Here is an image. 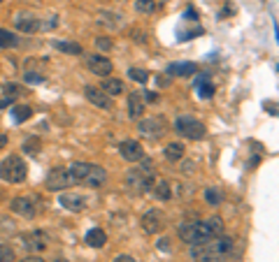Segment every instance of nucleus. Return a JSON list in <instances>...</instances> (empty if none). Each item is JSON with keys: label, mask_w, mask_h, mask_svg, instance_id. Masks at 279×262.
I'll return each mask as SVG.
<instances>
[{"label": "nucleus", "mask_w": 279, "mask_h": 262, "mask_svg": "<svg viewBox=\"0 0 279 262\" xmlns=\"http://www.w3.org/2000/svg\"><path fill=\"white\" fill-rule=\"evenodd\" d=\"M235 251V242L233 237H212L207 242L193 244L189 246V256L196 262H226L228 258H233Z\"/></svg>", "instance_id": "f257e3e1"}, {"label": "nucleus", "mask_w": 279, "mask_h": 262, "mask_svg": "<svg viewBox=\"0 0 279 262\" xmlns=\"http://www.w3.org/2000/svg\"><path fill=\"white\" fill-rule=\"evenodd\" d=\"M70 176L75 183H84L89 188H100L105 179H107V172L100 167V165H93V162H82L77 160L70 165Z\"/></svg>", "instance_id": "f03ea898"}, {"label": "nucleus", "mask_w": 279, "mask_h": 262, "mask_svg": "<svg viewBox=\"0 0 279 262\" xmlns=\"http://www.w3.org/2000/svg\"><path fill=\"white\" fill-rule=\"evenodd\" d=\"M154 183H156V174H154L151 162H144L135 169H128V174H126V188L130 193H137V195H144L147 190H151Z\"/></svg>", "instance_id": "7ed1b4c3"}, {"label": "nucleus", "mask_w": 279, "mask_h": 262, "mask_svg": "<svg viewBox=\"0 0 279 262\" xmlns=\"http://www.w3.org/2000/svg\"><path fill=\"white\" fill-rule=\"evenodd\" d=\"M179 239L184 244H189V246H193V244H200V242H207V239H212V230L210 225H207V221H186L179 225L177 230Z\"/></svg>", "instance_id": "20e7f679"}, {"label": "nucleus", "mask_w": 279, "mask_h": 262, "mask_svg": "<svg viewBox=\"0 0 279 262\" xmlns=\"http://www.w3.org/2000/svg\"><path fill=\"white\" fill-rule=\"evenodd\" d=\"M26 162L21 160L19 155H7L5 160L0 162V179L5 183H21L26 181Z\"/></svg>", "instance_id": "39448f33"}, {"label": "nucleus", "mask_w": 279, "mask_h": 262, "mask_svg": "<svg viewBox=\"0 0 279 262\" xmlns=\"http://www.w3.org/2000/svg\"><path fill=\"white\" fill-rule=\"evenodd\" d=\"M175 130H177V134L186 137V139H203L205 132H207V128H205L203 123L196 121L189 114H182L175 119Z\"/></svg>", "instance_id": "423d86ee"}, {"label": "nucleus", "mask_w": 279, "mask_h": 262, "mask_svg": "<svg viewBox=\"0 0 279 262\" xmlns=\"http://www.w3.org/2000/svg\"><path fill=\"white\" fill-rule=\"evenodd\" d=\"M72 183L75 181H72L68 167H54L47 174V179H44V188H47L49 193H61V190L70 188Z\"/></svg>", "instance_id": "0eeeda50"}, {"label": "nucleus", "mask_w": 279, "mask_h": 262, "mask_svg": "<svg viewBox=\"0 0 279 262\" xmlns=\"http://www.w3.org/2000/svg\"><path fill=\"white\" fill-rule=\"evenodd\" d=\"M21 242H23V249L28 253H42V251L49 246V237L47 232H42V230H33V232H28V235H21Z\"/></svg>", "instance_id": "6e6552de"}, {"label": "nucleus", "mask_w": 279, "mask_h": 262, "mask_svg": "<svg viewBox=\"0 0 279 262\" xmlns=\"http://www.w3.org/2000/svg\"><path fill=\"white\" fill-rule=\"evenodd\" d=\"M137 132L142 134V137H147V139L156 141L165 134V126L158 119H142V121L137 123Z\"/></svg>", "instance_id": "1a4fd4ad"}, {"label": "nucleus", "mask_w": 279, "mask_h": 262, "mask_svg": "<svg viewBox=\"0 0 279 262\" xmlns=\"http://www.w3.org/2000/svg\"><path fill=\"white\" fill-rule=\"evenodd\" d=\"M84 58H86V67H89L93 74H98V77H109L112 70H114L112 61L102 54H89V56H84Z\"/></svg>", "instance_id": "9d476101"}, {"label": "nucleus", "mask_w": 279, "mask_h": 262, "mask_svg": "<svg viewBox=\"0 0 279 262\" xmlns=\"http://www.w3.org/2000/svg\"><path fill=\"white\" fill-rule=\"evenodd\" d=\"M140 225H142V230L147 232V235H158V232H163L165 230V218L158 209H151V211H147V214L142 216Z\"/></svg>", "instance_id": "9b49d317"}, {"label": "nucleus", "mask_w": 279, "mask_h": 262, "mask_svg": "<svg viewBox=\"0 0 279 262\" xmlns=\"http://www.w3.org/2000/svg\"><path fill=\"white\" fill-rule=\"evenodd\" d=\"M119 153H121L123 160H128V162H140L144 160V148L142 144L137 139H126L119 144Z\"/></svg>", "instance_id": "f8f14e48"}, {"label": "nucleus", "mask_w": 279, "mask_h": 262, "mask_svg": "<svg viewBox=\"0 0 279 262\" xmlns=\"http://www.w3.org/2000/svg\"><path fill=\"white\" fill-rule=\"evenodd\" d=\"M9 211L16 216H21V218H35V204L30 197L26 195H19V197H12V202H9Z\"/></svg>", "instance_id": "ddd939ff"}, {"label": "nucleus", "mask_w": 279, "mask_h": 262, "mask_svg": "<svg viewBox=\"0 0 279 262\" xmlns=\"http://www.w3.org/2000/svg\"><path fill=\"white\" fill-rule=\"evenodd\" d=\"M14 28L21 30V33H37V30H42V19H37V16L28 12H21L14 19Z\"/></svg>", "instance_id": "4468645a"}, {"label": "nucleus", "mask_w": 279, "mask_h": 262, "mask_svg": "<svg viewBox=\"0 0 279 262\" xmlns=\"http://www.w3.org/2000/svg\"><path fill=\"white\" fill-rule=\"evenodd\" d=\"M58 204H61L63 209H68V211H72V214H79V211L86 209V200H84L82 195H77V193H61Z\"/></svg>", "instance_id": "2eb2a0df"}, {"label": "nucleus", "mask_w": 279, "mask_h": 262, "mask_svg": "<svg viewBox=\"0 0 279 262\" xmlns=\"http://www.w3.org/2000/svg\"><path fill=\"white\" fill-rule=\"evenodd\" d=\"M84 95H86V100H89L91 105H95L98 109H112V100H109L107 95L102 93L100 88L86 86V88H84Z\"/></svg>", "instance_id": "dca6fc26"}, {"label": "nucleus", "mask_w": 279, "mask_h": 262, "mask_svg": "<svg viewBox=\"0 0 279 262\" xmlns=\"http://www.w3.org/2000/svg\"><path fill=\"white\" fill-rule=\"evenodd\" d=\"M98 23L109 28V30H121L123 16L121 14H114V12H102V14H98Z\"/></svg>", "instance_id": "f3484780"}, {"label": "nucleus", "mask_w": 279, "mask_h": 262, "mask_svg": "<svg viewBox=\"0 0 279 262\" xmlns=\"http://www.w3.org/2000/svg\"><path fill=\"white\" fill-rule=\"evenodd\" d=\"M144 114V100H142V93H130L128 95V116L140 121V116Z\"/></svg>", "instance_id": "a211bd4d"}, {"label": "nucleus", "mask_w": 279, "mask_h": 262, "mask_svg": "<svg viewBox=\"0 0 279 262\" xmlns=\"http://www.w3.org/2000/svg\"><path fill=\"white\" fill-rule=\"evenodd\" d=\"M100 91L107 95V98L121 95V93H123V81H121V79H114V77H107V79H102Z\"/></svg>", "instance_id": "6ab92c4d"}, {"label": "nucleus", "mask_w": 279, "mask_h": 262, "mask_svg": "<svg viewBox=\"0 0 279 262\" xmlns=\"http://www.w3.org/2000/svg\"><path fill=\"white\" fill-rule=\"evenodd\" d=\"M196 74V63H172L168 65V77H191Z\"/></svg>", "instance_id": "aec40b11"}, {"label": "nucleus", "mask_w": 279, "mask_h": 262, "mask_svg": "<svg viewBox=\"0 0 279 262\" xmlns=\"http://www.w3.org/2000/svg\"><path fill=\"white\" fill-rule=\"evenodd\" d=\"M86 244H89L91 249H102L105 244H107V235H105V230L102 228H91L86 232Z\"/></svg>", "instance_id": "412c9836"}, {"label": "nucleus", "mask_w": 279, "mask_h": 262, "mask_svg": "<svg viewBox=\"0 0 279 262\" xmlns=\"http://www.w3.org/2000/svg\"><path fill=\"white\" fill-rule=\"evenodd\" d=\"M184 153H186V146L182 144V141H170V144L165 146V151H163L165 160H170V162L182 160V158H184Z\"/></svg>", "instance_id": "4be33fe9"}, {"label": "nucleus", "mask_w": 279, "mask_h": 262, "mask_svg": "<svg viewBox=\"0 0 279 262\" xmlns=\"http://www.w3.org/2000/svg\"><path fill=\"white\" fill-rule=\"evenodd\" d=\"M154 197L161 202H168L172 200V188H170V181H165V179H158L154 183Z\"/></svg>", "instance_id": "5701e85b"}, {"label": "nucleus", "mask_w": 279, "mask_h": 262, "mask_svg": "<svg viewBox=\"0 0 279 262\" xmlns=\"http://www.w3.org/2000/svg\"><path fill=\"white\" fill-rule=\"evenodd\" d=\"M54 47L58 49V51H63V54H72V56H82L84 54V49L82 44H77V42H63V40H56L54 42Z\"/></svg>", "instance_id": "b1692460"}, {"label": "nucleus", "mask_w": 279, "mask_h": 262, "mask_svg": "<svg viewBox=\"0 0 279 262\" xmlns=\"http://www.w3.org/2000/svg\"><path fill=\"white\" fill-rule=\"evenodd\" d=\"M14 47H19V37L9 33V30H5V28H0V49H14Z\"/></svg>", "instance_id": "393cba45"}, {"label": "nucleus", "mask_w": 279, "mask_h": 262, "mask_svg": "<svg viewBox=\"0 0 279 262\" xmlns=\"http://www.w3.org/2000/svg\"><path fill=\"white\" fill-rule=\"evenodd\" d=\"M30 116H33V109L28 107V105H16V107L12 109L14 123H23V121H28Z\"/></svg>", "instance_id": "a878e982"}, {"label": "nucleus", "mask_w": 279, "mask_h": 262, "mask_svg": "<svg viewBox=\"0 0 279 262\" xmlns=\"http://www.w3.org/2000/svg\"><path fill=\"white\" fill-rule=\"evenodd\" d=\"M196 86H198V95H200V98H205V100L214 95V86L207 81V74H203V77L196 81Z\"/></svg>", "instance_id": "bb28decb"}, {"label": "nucleus", "mask_w": 279, "mask_h": 262, "mask_svg": "<svg viewBox=\"0 0 279 262\" xmlns=\"http://www.w3.org/2000/svg\"><path fill=\"white\" fill-rule=\"evenodd\" d=\"M21 148H23V153H28V155H37L42 151V139L40 137H28Z\"/></svg>", "instance_id": "cd10ccee"}, {"label": "nucleus", "mask_w": 279, "mask_h": 262, "mask_svg": "<svg viewBox=\"0 0 279 262\" xmlns=\"http://www.w3.org/2000/svg\"><path fill=\"white\" fill-rule=\"evenodd\" d=\"M205 200H207V204H212V207H219L221 204V200H224V195H221V190L219 188H205Z\"/></svg>", "instance_id": "c85d7f7f"}, {"label": "nucleus", "mask_w": 279, "mask_h": 262, "mask_svg": "<svg viewBox=\"0 0 279 262\" xmlns=\"http://www.w3.org/2000/svg\"><path fill=\"white\" fill-rule=\"evenodd\" d=\"M135 9L140 14H154L156 12V0H137Z\"/></svg>", "instance_id": "c756f323"}, {"label": "nucleus", "mask_w": 279, "mask_h": 262, "mask_svg": "<svg viewBox=\"0 0 279 262\" xmlns=\"http://www.w3.org/2000/svg\"><path fill=\"white\" fill-rule=\"evenodd\" d=\"M128 77L133 81H137V84H144V81L149 79V72H147L144 67H130V70H128Z\"/></svg>", "instance_id": "7c9ffc66"}, {"label": "nucleus", "mask_w": 279, "mask_h": 262, "mask_svg": "<svg viewBox=\"0 0 279 262\" xmlns=\"http://www.w3.org/2000/svg\"><path fill=\"white\" fill-rule=\"evenodd\" d=\"M207 225H210V230H212V235L214 237H221L224 235V221L219 218V216H212V218H207Z\"/></svg>", "instance_id": "2f4dec72"}, {"label": "nucleus", "mask_w": 279, "mask_h": 262, "mask_svg": "<svg viewBox=\"0 0 279 262\" xmlns=\"http://www.w3.org/2000/svg\"><path fill=\"white\" fill-rule=\"evenodd\" d=\"M2 93H5V100L14 102V100H16V98L21 95V86H16V84H5Z\"/></svg>", "instance_id": "473e14b6"}, {"label": "nucleus", "mask_w": 279, "mask_h": 262, "mask_svg": "<svg viewBox=\"0 0 279 262\" xmlns=\"http://www.w3.org/2000/svg\"><path fill=\"white\" fill-rule=\"evenodd\" d=\"M0 262H16V256H14V249H12V246L0 244Z\"/></svg>", "instance_id": "72a5a7b5"}, {"label": "nucleus", "mask_w": 279, "mask_h": 262, "mask_svg": "<svg viewBox=\"0 0 279 262\" xmlns=\"http://www.w3.org/2000/svg\"><path fill=\"white\" fill-rule=\"evenodd\" d=\"M23 79H26V84H44V74H42V72H30V70H26Z\"/></svg>", "instance_id": "f704fd0d"}, {"label": "nucleus", "mask_w": 279, "mask_h": 262, "mask_svg": "<svg viewBox=\"0 0 279 262\" xmlns=\"http://www.w3.org/2000/svg\"><path fill=\"white\" fill-rule=\"evenodd\" d=\"M95 49L105 54V51L112 49V40H109V37H95Z\"/></svg>", "instance_id": "c9c22d12"}, {"label": "nucleus", "mask_w": 279, "mask_h": 262, "mask_svg": "<svg viewBox=\"0 0 279 262\" xmlns=\"http://www.w3.org/2000/svg\"><path fill=\"white\" fill-rule=\"evenodd\" d=\"M142 100L144 102H156L158 100V93H154V91H147V93H142Z\"/></svg>", "instance_id": "e433bc0d"}, {"label": "nucleus", "mask_w": 279, "mask_h": 262, "mask_svg": "<svg viewBox=\"0 0 279 262\" xmlns=\"http://www.w3.org/2000/svg\"><path fill=\"white\" fill-rule=\"evenodd\" d=\"M193 167H196V162H191V160H186L184 165H182V172H184V174H191V172H193Z\"/></svg>", "instance_id": "4c0bfd02"}, {"label": "nucleus", "mask_w": 279, "mask_h": 262, "mask_svg": "<svg viewBox=\"0 0 279 262\" xmlns=\"http://www.w3.org/2000/svg\"><path fill=\"white\" fill-rule=\"evenodd\" d=\"M16 262H47L44 258H40V256H28V258H23V260H16Z\"/></svg>", "instance_id": "58836bf2"}, {"label": "nucleus", "mask_w": 279, "mask_h": 262, "mask_svg": "<svg viewBox=\"0 0 279 262\" xmlns=\"http://www.w3.org/2000/svg\"><path fill=\"white\" fill-rule=\"evenodd\" d=\"M114 262H137L135 258H130V256H116Z\"/></svg>", "instance_id": "ea45409f"}, {"label": "nucleus", "mask_w": 279, "mask_h": 262, "mask_svg": "<svg viewBox=\"0 0 279 262\" xmlns=\"http://www.w3.org/2000/svg\"><path fill=\"white\" fill-rule=\"evenodd\" d=\"M133 40H135V42H147V40H144L142 30H140V33H137V30H133Z\"/></svg>", "instance_id": "a19ab883"}, {"label": "nucleus", "mask_w": 279, "mask_h": 262, "mask_svg": "<svg viewBox=\"0 0 279 262\" xmlns=\"http://www.w3.org/2000/svg\"><path fill=\"white\" fill-rule=\"evenodd\" d=\"M5 144H7V134H2V132H0V151L5 148Z\"/></svg>", "instance_id": "79ce46f5"}, {"label": "nucleus", "mask_w": 279, "mask_h": 262, "mask_svg": "<svg viewBox=\"0 0 279 262\" xmlns=\"http://www.w3.org/2000/svg\"><path fill=\"white\" fill-rule=\"evenodd\" d=\"M168 244H170L168 239H161V249H163V251H168Z\"/></svg>", "instance_id": "37998d69"}, {"label": "nucleus", "mask_w": 279, "mask_h": 262, "mask_svg": "<svg viewBox=\"0 0 279 262\" xmlns=\"http://www.w3.org/2000/svg\"><path fill=\"white\" fill-rule=\"evenodd\" d=\"M275 33H277V40H279V26L277 23H275Z\"/></svg>", "instance_id": "c03bdc74"}, {"label": "nucleus", "mask_w": 279, "mask_h": 262, "mask_svg": "<svg viewBox=\"0 0 279 262\" xmlns=\"http://www.w3.org/2000/svg\"><path fill=\"white\" fill-rule=\"evenodd\" d=\"M58 262H68V260H58Z\"/></svg>", "instance_id": "a18cd8bd"}, {"label": "nucleus", "mask_w": 279, "mask_h": 262, "mask_svg": "<svg viewBox=\"0 0 279 262\" xmlns=\"http://www.w3.org/2000/svg\"><path fill=\"white\" fill-rule=\"evenodd\" d=\"M0 2H2V0H0Z\"/></svg>", "instance_id": "49530a36"}]
</instances>
